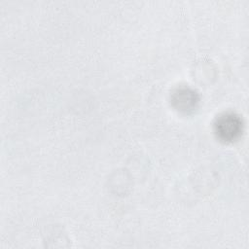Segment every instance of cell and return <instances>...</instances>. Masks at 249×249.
<instances>
[{"label": "cell", "mask_w": 249, "mask_h": 249, "mask_svg": "<svg viewBox=\"0 0 249 249\" xmlns=\"http://www.w3.org/2000/svg\"><path fill=\"white\" fill-rule=\"evenodd\" d=\"M170 100L176 110L188 114L196 109L199 96L195 89L189 87H179L171 93Z\"/></svg>", "instance_id": "cell-2"}, {"label": "cell", "mask_w": 249, "mask_h": 249, "mask_svg": "<svg viewBox=\"0 0 249 249\" xmlns=\"http://www.w3.org/2000/svg\"><path fill=\"white\" fill-rule=\"evenodd\" d=\"M213 127L217 138L228 143L240 137L243 131V122L237 114L227 112L216 118Z\"/></svg>", "instance_id": "cell-1"}]
</instances>
